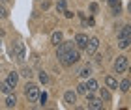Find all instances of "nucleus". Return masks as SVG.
Masks as SVG:
<instances>
[{
    "label": "nucleus",
    "mask_w": 131,
    "mask_h": 110,
    "mask_svg": "<svg viewBox=\"0 0 131 110\" xmlns=\"http://www.w3.org/2000/svg\"><path fill=\"white\" fill-rule=\"evenodd\" d=\"M56 56L62 62L64 67H71L73 63H77L81 60L79 49L75 47V43L73 41H64V39L56 45Z\"/></svg>",
    "instance_id": "obj_1"
},
{
    "label": "nucleus",
    "mask_w": 131,
    "mask_h": 110,
    "mask_svg": "<svg viewBox=\"0 0 131 110\" xmlns=\"http://www.w3.org/2000/svg\"><path fill=\"white\" fill-rule=\"evenodd\" d=\"M25 95H26V99L30 101V103H36V101H38V95H39V88H38V84H34V82H26V86H25Z\"/></svg>",
    "instance_id": "obj_2"
},
{
    "label": "nucleus",
    "mask_w": 131,
    "mask_h": 110,
    "mask_svg": "<svg viewBox=\"0 0 131 110\" xmlns=\"http://www.w3.org/2000/svg\"><path fill=\"white\" fill-rule=\"evenodd\" d=\"M25 56H26V49H25V45H23L21 41L13 43V47H11V58H15L17 62H23V60H25Z\"/></svg>",
    "instance_id": "obj_3"
},
{
    "label": "nucleus",
    "mask_w": 131,
    "mask_h": 110,
    "mask_svg": "<svg viewBox=\"0 0 131 110\" xmlns=\"http://www.w3.org/2000/svg\"><path fill=\"white\" fill-rule=\"evenodd\" d=\"M114 73H126L127 71V67H129V60H127V56H118L116 60H114Z\"/></svg>",
    "instance_id": "obj_4"
},
{
    "label": "nucleus",
    "mask_w": 131,
    "mask_h": 110,
    "mask_svg": "<svg viewBox=\"0 0 131 110\" xmlns=\"http://www.w3.org/2000/svg\"><path fill=\"white\" fill-rule=\"evenodd\" d=\"M86 106L92 108V110H99V108H103V103H101L99 97H94L92 93H86Z\"/></svg>",
    "instance_id": "obj_5"
},
{
    "label": "nucleus",
    "mask_w": 131,
    "mask_h": 110,
    "mask_svg": "<svg viewBox=\"0 0 131 110\" xmlns=\"http://www.w3.org/2000/svg\"><path fill=\"white\" fill-rule=\"evenodd\" d=\"M97 47H99V39L97 37H90V39H88V43H86V47H84V50H86L88 56H92V54H96Z\"/></svg>",
    "instance_id": "obj_6"
},
{
    "label": "nucleus",
    "mask_w": 131,
    "mask_h": 110,
    "mask_svg": "<svg viewBox=\"0 0 131 110\" xmlns=\"http://www.w3.org/2000/svg\"><path fill=\"white\" fill-rule=\"evenodd\" d=\"M64 103L68 106H75V103H77V91H73V90L66 91V93H64Z\"/></svg>",
    "instance_id": "obj_7"
},
{
    "label": "nucleus",
    "mask_w": 131,
    "mask_h": 110,
    "mask_svg": "<svg viewBox=\"0 0 131 110\" xmlns=\"http://www.w3.org/2000/svg\"><path fill=\"white\" fill-rule=\"evenodd\" d=\"M86 43H88V36H86V34H77V36H75V47L77 49L84 50Z\"/></svg>",
    "instance_id": "obj_8"
},
{
    "label": "nucleus",
    "mask_w": 131,
    "mask_h": 110,
    "mask_svg": "<svg viewBox=\"0 0 131 110\" xmlns=\"http://www.w3.org/2000/svg\"><path fill=\"white\" fill-rule=\"evenodd\" d=\"M17 82H19V73H17V71H11V73H8L6 84H8L9 88H15V86H17Z\"/></svg>",
    "instance_id": "obj_9"
},
{
    "label": "nucleus",
    "mask_w": 131,
    "mask_h": 110,
    "mask_svg": "<svg viewBox=\"0 0 131 110\" xmlns=\"http://www.w3.org/2000/svg\"><path fill=\"white\" fill-rule=\"evenodd\" d=\"M109 8L112 11V15H120L122 13V2L120 0H109Z\"/></svg>",
    "instance_id": "obj_10"
},
{
    "label": "nucleus",
    "mask_w": 131,
    "mask_h": 110,
    "mask_svg": "<svg viewBox=\"0 0 131 110\" xmlns=\"http://www.w3.org/2000/svg\"><path fill=\"white\" fill-rule=\"evenodd\" d=\"M131 37V26L126 24V26H122V30L118 32V39H129Z\"/></svg>",
    "instance_id": "obj_11"
},
{
    "label": "nucleus",
    "mask_w": 131,
    "mask_h": 110,
    "mask_svg": "<svg viewBox=\"0 0 131 110\" xmlns=\"http://www.w3.org/2000/svg\"><path fill=\"white\" fill-rule=\"evenodd\" d=\"M105 84L109 90H118V80L114 77H105Z\"/></svg>",
    "instance_id": "obj_12"
},
{
    "label": "nucleus",
    "mask_w": 131,
    "mask_h": 110,
    "mask_svg": "<svg viewBox=\"0 0 131 110\" xmlns=\"http://www.w3.org/2000/svg\"><path fill=\"white\" fill-rule=\"evenodd\" d=\"M84 86H86V90H88V93H94L99 86H97V80H94V78H90L88 82H84Z\"/></svg>",
    "instance_id": "obj_13"
},
{
    "label": "nucleus",
    "mask_w": 131,
    "mask_h": 110,
    "mask_svg": "<svg viewBox=\"0 0 131 110\" xmlns=\"http://www.w3.org/2000/svg\"><path fill=\"white\" fill-rule=\"evenodd\" d=\"M62 39H64L62 32H58V30H56V32H52V34H51V43L54 45V47H56V45H58V43L62 41Z\"/></svg>",
    "instance_id": "obj_14"
},
{
    "label": "nucleus",
    "mask_w": 131,
    "mask_h": 110,
    "mask_svg": "<svg viewBox=\"0 0 131 110\" xmlns=\"http://www.w3.org/2000/svg\"><path fill=\"white\" fill-rule=\"evenodd\" d=\"M97 90H99V99L109 103V101H111V91L107 90V88H97Z\"/></svg>",
    "instance_id": "obj_15"
},
{
    "label": "nucleus",
    "mask_w": 131,
    "mask_h": 110,
    "mask_svg": "<svg viewBox=\"0 0 131 110\" xmlns=\"http://www.w3.org/2000/svg\"><path fill=\"white\" fill-rule=\"evenodd\" d=\"M15 105H17V97L8 93V97H6V108H15Z\"/></svg>",
    "instance_id": "obj_16"
},
{
    "label": "nucleus",
    "mask_w": 131,
    "mask_h": 110,
    "mask_svg": "<svg viewBox=\"0 0 131 110\" xmlns=\"http://www.w3.org/2000/svg\"><path fill=\"white\" fill-rule=\"evenodd\" d=\"M120 91H124V93H127V91H129V78H124L120 82Z\"/></svg>",
    "instance_id": "obj_17"
},
{
    "label": "nucleus",
    "mask_w": 131,
    "mask_h": 110,
    "mask_svg": "<svg viewBox=\"0 0 131 110\" xmlns=\"http://www.w3.org/2000/svg\"><path fill=\"white\" fill-rule=\"evenodd\" d=\"M129 45H131V37L129 39H118V47L120 49H129Z\"/></svg>",
    "instance_id": "obj_18"
},
{
    "label": "nucleus",
    "mask_w": 131,
    "mask_h": 110,
    "mask_svg": "<svg viewBox=\"0 0 131 110\" xmlns=\"http://www.w3.org/2000/svg\"><path fill=\"white\" fill-rule=\"evenodd\" d=\"M79 75H81V78H88L92 75V69L90 67H82L81 71H79Z\"/></svg>",
    "instance_id": "obj_19"
},
{
    "label": "nucleus",
    "mask_w": 131,
    "mask_h": 110,
    "mask_svg": "<svg viewBox=\"0 0 131 110\" xmlns=\"http://www.w3.org/2000/svg\"><path fill=\"white\" fill-rule=\"evenodd\" d=\"M38 103L41 106H45V103H47V93L45 91H39V95H38Z\"/></svg>",
    "instance_id": "obj_20"
},
{
    "label": "nucleus",
    "mask_w": 131,
    "mask_h": 110,
    "mask_svg": "<svg viewBox=\"0 0 131 110\" xmlns=\"http://www.w3.org/2000/svg\"><path fill=\"white\" fill-rule=\"evenodd\" d=\"M6 17H8V8L0 2V19H6Z\"/></svg>",
    "instance_id": "obj_21"
},
{
    "label": "nucleus",
    "mask_w": 131,
    "mask_h": 110,
    "mask_svg": "<svg viewBox=\"0 0 131 110\" xmlns=\"http://www.w3.org/2000/svg\"><path fill=\"white\" fill-rule=\"evenodd\" d=\"M38 77H39V82H41V84H47V82H49V77H47V73H45V71H41Z\"/></svg>",
    "instance_id": "obj_22"
},
{
    "label": "nucleus",
    "mask_w": 131,
    "mask_h": 110,
    "mask_svg": "<svg viewBox=\"0 0 131 110\" xmlns=\"http://www.w3.org/2000/svg\"><path fill=\"white\" fill-rule=\"evenodd\" d=\"M66 6H68V4H66V0H60V2L56 4V9L60 11V13H64V11H66Z\"/></svg>",
    "instance_id": "obj_23"
},
{
    "label": "nucleus",
    "mask_w": 131,
    "mask_h": 110,
    "mask_svg": "<svg viewBox=\"0 0 131 110\" xmlns=\"http://www.w3.org/2000/svg\"><path fill=\"white\" fill-rule=\"evenodd\" d=\"M77 93H81V95H86V93H88L86 86H84V84H79V86H77Z\"/></svg>",
    "instance_id": "obj_24"
},
{
    "label": "nucleus",
    "mask_w": 131,
    "mask_h": 110,
    "mask_svg": "<svg viewBox=\"0 0 131 110\" xmlns=\"http://www.w3.org/2000/svg\"><path fill=\"white\" fill-rule=\"evenodd\" d=\"M0 91H4V93H6V95H8V93H11V91H13V88H9V86H8V84H6V82H4L2 86H0Z\"/></svg>",
    "instance_id": "obj_25"
},
{
    "label": "nucleus",
    "mask_w": 131,
    "mask_h": 110,
    "mask_svg": "<svg viewBox=\"0 0 131 110\" xmlns=\"http://www.w3.org/2000/svg\"><path fill=\"white\" fill-rule=\"evenodd\" d=\"M21 75H23V77H26V78H30V77H32V69H30V67H25V69L21 71Z\"/></svg>",
    "instance_id": "obj_26"
},
{
    "label": "nucleus",
    "mask_w": 131,
    "mask_h": 110,
    "mask_svg": "<svg viewBox=\"0 0 131 110\" xmlns=\"http://www.w3.org/2000/svg\"><path fill=\"white\" fill-rule=\"evenodd\" d=\"M64 15H66V17H68V19H71V17H73V13H71V11H68V9H66V11H64Z\"/></svg>",
    "instance_id": "obj_27"
},
{
    "label": "nucleus",
    "mask_w": 131,
    "mask_h": 110,
    "mask_svg": "<svg viewBox=\"0 0 131 110\" xmlns=\"http://www.w3.org/2000/svg\"><path fill=\"white\" fill-rule=\"evenodd\" d=\"M90 11H97V4H90Z\"/></svg>",
    "instance_id": "obj_28"
},
{
    "label": "nucleus",
    "mask_w": 131,
    "mask_h": 110,
    "mask_svg": "<svg viewBox=\"0 0 131 110\" xmlns=\"http://www.w3.org/2000/svg\"><path fill=\"white\" fill-rule=\"evenodd\" d=\"M2 2H8V4H9V2H11V0H2Z\"/></svg>",
    "instance_id": "obj_29"
},
{
    "label": "nucleus",
    "mask_w": 131,
    "mask_h": 110,
    "mask_svg": "<svg viewBox=\"0 0 131 110\" xmlns=\"http://www.w3.org/2000/svg\"><path fill=\"white\" fill-rule=\"evenodd\" d=\"M0 86H2V82H0Z\"/></svg>",
    "instance_id": "obj_30"
}]
</instances>
